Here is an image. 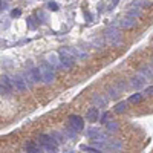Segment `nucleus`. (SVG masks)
Returning <instances> with one entry per match:
<instances>
[{
    "mask_svg": "<svg viewBox=\"0 0 153 153\" xmlns=\"http://www.w3.org/2000/svg\"><path fill=\"white\" fill-rule=\"evenodd\" d=\"M104 40L113 46V48H120L123 45V35L121 32L117 29V28H113V26H109L106 31H104Z\"/></svg>",
    "mask_w": 153,
    "mask_h": 153,
    "instance_id": "nucleus-1",
    "label": "nucleus"
},
{
    "mask_svg": "<svg viewBox=\"0 0 153 153\" xmlns=\"http://www.w3.org/2000/svg\"><path fill=\"white\" fill-rule=\"evenodd\" d=\"M38 143H40V146H42L48 153H57L58 143L54 139L52 135H40V136H38Z\"/></svg>",
    "mask_w": 153,
    "mask_h": 153,
    "instance_id": "nucleus-2",
    "label": "nucleus"
},
{
    "mask_svg": "<svg viewBox=\"0 0 153 153\" xmlns=\"http://www.w3.org/2000/svg\"><path fill=\"white\" fill-rule=\"evenodd\" d=\"M40 71H42V80L46 84H52L54 80H55V69L45 60L42 65H40Z\"/></svg>",
    "mask_w": 153,
    "mask_h": 153,
    "instance_id": "nucleus-3",
    "label": "nucleus"
},
{
    "mask_svg": "<svg viewBox=\"0 0 153 153\" xmlns=\"http://www.w3.org/2000/svg\"><path fill=\"white\" fill-rule=\"evenodd\" d=\"M60 63H61V68H65V69L74 68V65H75V57L68 51V48L60 51Z\"/></svg>",
    "mask_w": 153,
    "mask_h": 153,
    "instance_id": "nucleus-4",
    "label": "nucleus"
},
{
    "mask_svg": "<svg viewBox=\"0 0 153 153\" xmlns=\"http://www.w3.org/2000/svg\"><path fill=\"white\" fill-rule=\"evenodd\" d=\"M123 147H124L123 141H120V139H110V141H107L106 152L107 153H121Z\"/></svg>",
    "mask_w": 153,
    "mask_h": 153,
    "instance_id": "nucleus-5",
    "label": "nucleus"
},
{
    "mask_svg": "<svg viewBox=\"0 0 153 153\" xmlns=\"http://www.w3.org/2000/svg\"><path fill=\"white\" fill-rule=\"evenodd\" d=\"M136 19H132V17H129V16H124V17H121L120 20H118V26L121 28V29H132V28H135L136 26Z\"/></svg>",
    "mask_w": 153,
    "mask_h": 153,
    "instance_id": "nucleus-6",
    "label": "nucleus"
},
{
    "mask_svg": "<svg viewBox=\"0 0 153 153\" xmlns=\"http://www.w3.org/2000/svg\"><path fill=\"white\" fill-rule=\"evenodd\" d=\"M69 126H72L76 132H81L84 129V120L80 115H71L69 117Z\"/></svg>",
    "mask_w": 153,
    "mask_h": 153,
    "instance_id": "nucleus-7",
    "label": "nucleus"
},
{
    "mask_svg": "<svg viewBox=\"0 0 153 153\" xmlns=\"http://www.w3.org/2000/svg\"><path fill=\"white\" fill-rule=\"evenodd\" d=\"M109 103V97H106L104 94H94L92 95V104L95 107H106Z\"/></svg>",
    "mask_w": 153,
    "mask_h": 153,
    "instance_id": "nucleus-8",
    "label": "nucleus"
},
{
    "mask_svg": "<svg viewBox=\"0 0 153 153\" xmlns=\"http://www.w3.org/2000/svg\"><path fill=\"white\" fill-rule=\"evenodd\" d=\"M129 83H130V87H132V89H136V91H139V89H143V87L146 86L147 81H146L139 74H136V75H133L132 78L129 80Z\"/></svg>",
    "mask_w": 153,
    "mask_h": 153,
    "instance_id": "nucleus-9",
    "label": "nucleus"
},
{
    "mask_svg": "<svg viewBox=\"0 0 153 153\" xmlns=\"http://www.w3.org/2000/svg\"><path fill=\"white\" fill-rule=\"evenodd\" d=\"M11 80H12V84H14L16 89H19V91H25V89L28 87L26 81H25V78L22 75H14V76H11Z\"/></svg>",
    "mask_w": 153,
    "mask_h": 153,
    "instance_id": "nucleus-10",
    "label": "nucleus"
},
{
    "mask_svg": "<svg viewBox=\"0 0 153 153\" xmlns=\"http://www.w3.org/2000/svg\"><path fill=\"white\" fill-rule=\"evenodd\" d=\"M86 120L89 123H95L100 120V110L98 107H89L87 112H86Z\"/></svg>",
    "mask_w": 153,
    "mask_h": 153,
    "instance_id": "nucleus-11",
    "label": "nucleus"
},
{
    "mask_svg": "<svg viewBox=\"0 0 153 153\" xmlns=\"http://www.w3.org/2000/svg\"><path fill=\"white\" fill-rule=\"evenodd\" d=\"M46 61H48L49 65L54 68V69H58V68H61L60 57H58L55 52H51V54H48V55H46Z\"/></svg>",
    "mask_w": 153,
    "mask_h": 153,
    "instance_id": "nucleus-12",
    "label": "nucleus"
},
{
    "mask_svg": "<svg viewBox=\"0 0 153 153\" xmlns=\"http://www.w3.org/2000/svg\"><path fill=\"white\" fill-rule=\"evenodd\" d=\"M138 74L141 75L147 83H150V81L153 80V69H152L150 66H143V68H139V72H138Z\"/></svg>",
    "mask_w": 153,
    "mask_h": 153,
    "instance_id": "nucleus-13",
    "label": "nucleus"
},
{
    "mask_svg": "<svg viewBox=\"0 0 153 153\" xmlns=\"http://www.w3.org/2000/svg\"><path fill=\"white\" fill-rule=\"evenodd\" d=\"M120 89L115 86V84H110V86H107V97L110 98V100H117L118 97H120Z\"/></svg>",
    "mask_w": 153,
    "mask_h": 153,
    "instance_id": "nucleus-14",
    "label": "nucleus"
},
{
    "mask_svg": "<svg viewBox=\"0 0 153 153\" xmlns=\"http://www.w3.org/2000/svg\"><path fill=\"white\" fill-rule=\"evenodd\" d=\"M29 74H31L32 81H35V83L43 81V80H42V71H40V68H32V69H29Z\"/></svg>",
    "mask_w": 153,
    "mask_h": 153,
    "instance_id": "nucleus-15",
    "label": "nucleus"
},
{
    "mask_svg": "<svg viewBox=\"0 0 153 153\" xmlns=\"http://www.w3.org/2000/svg\"><path fill=\"white\" fill-rule=\"evenodd\" d=\"M118 130H120V124L117 121L110 120V121L106 123V132L107 133H115V132H118Z\"/></svg>",
    "mask_w": 153,
    "mask_h": 153,
    "instance_id": "nucleus-16",
    "label": "nucleus"
},
{
    "mask_svg": "<svg viewBox=\"0 0 153 153\" xmlns=\"http://www.w3.org/2000/svg\"><path fill=\"white\" fill-rule=\"evenodd\" d=\"M127 16L138 20L139 17L143 16V11H141V8H135V6H132V8H129V11H127Z\"/></svg>",
    "mask_w": 153,
    "mask_h": 153,
    "instance_id": "nucleus-17",
    "label": "nucleus"
},
{
    "mask_svg": "<svg viewBox=\"0 0 153 153\" xmlns=\"http://www.w3.org/2000/svg\"><path fill=\"white\" fill-rule=\"evenodd\" d=\"M25 149H26L28 153H43V150L40 149V146H37L35 143H26Z\"/></svg>",
    "mask_w": 153,
    "mask_h": 153,
    "instance_id": "nucleus-18",
    "label": "nucleus"
},
{
    "mask_svg": "<svg viewBox=\"0 0 153 153\" xmlns=\"http://www.w3.org/2000/svg\"><path fill=\"white\" fill-rule=\"evenodd\" d=\"M126 110H127V103H126V101H120V103L113 107L115 113H124Z\"/></svg>",
    "mask_w": 153,
    "mask_h": 153,
    "instance_id": "nucleus-19",
    "label": "nucleus"
},
{
    "mask_svg": "<svg viewBox=\"0 0 153 153\" xmlns=\"http://www.w3.org/2000/svg\"><path fill=\"white\" fill-rule=\"evenodd\" d=\"M65 135H66L68 138H71V139H75L76 135H78V132H76L72 126H68L66 129H65Z\"/></svg>",
    "mask_w": 153,
    "mask_h": 153,
    "instance_id": "nucleus-20",
    "label": "nucleus"
},
{
    "mask_svg": "<svg viewBox=\"0 0 153 153\" xmlns=\"http://www.w3.org/2000/svg\"><path fill=\"white\" fill-rule=\"evenodd\" d=\"M144 98V95L143 94H139V92H136V94H133V95H130V98H129V103H133V104H136V103H139Z\"/></svg>",
    "mask_w": 153,
    "mask_h": 153,
    "instance_id": "nucleus-21",
    "label": "nucleus"
},
{
    "mask_svg": "<svg viewBox=\"0 0 153 153\" xmlns=\"http://www.w3.org/2000/svg\"><path fill=\"white\" fill-rule=\"evenodd\" d=\"M152 3L149 0H135L133 2V6H138V8H149Z\"/></svg>",
    "mask_w": 153,
    "mask_h": 153,
    "instance_id": "nucleus-22",
    "label": "nucleus"
},
{
    "mask_svg": "<svg viewBox=\"0 0 153 153\" xmlns=\"http://www.w3.org/2000/svg\"><path fill=\"white\" fill-rule=\"evenodd\" d=\"M37 26H38V23H37L35 17H34V16L28 17V28H29V29H32V31H35V29H37Z\"/></svg>",
    "mask_w": 153,
    "mask_h": 153,
    "instance_id": "nucleus-23",
    "label": "nucleus"
},
{
    "mask_svg": "<svg viewBox=\"0 0 153 153\" xmlns=\"http://www.w3.org/2000/svg\"><path fill=\"white\" fill-rule=\"evenodd\" d=\"M115 86L120 89V92H126L130 87V84H127V81H118V83H115Z\"/></svg>",
    "mask_w": 153,
    "mask_h": 153,
    "instance_id": "nucleus-24",
    "label": "nucleus"
},
{
    "mask_svg": "<svg viewBox=\"0 0 153 153\" xmlns=\"http://www.w3.org/2000/svg\"><path fill=\"white\" fill-rule=\"evenodd\" d=\"M52 136L54 139L60 144V143H65V133H61V132H52Z\"/></svg>",
    "mask_w": 153,
    "mask_h": 153,
    "instance_id": "nucleus-25",
    "label": "nucleus"
},
{
    "mask_svg": "<svg viewBox=\"0 0 153 153\" xmlns=\"http://www.w3.org/2000/svg\"><path fill=\"white\" fill-rule=\"evenodd\" d=\"M86 153H104L103 150H98V149H95V147H86V146H83L81 147Z\"/></svg>",
    "mask_w": 153,
    "mask_h": 153,
    "instance_id": "nucleus-26",
    "label": "nucleus"
},
{
    "mask_svg": "<svg viewBox=\"0 0 153 153\" xmlns=\"http://www.w3.org/2000/svg\"><path fill=\"white\" fill-rule=\"evenodd\" d=\"M109 118H110V113H109V112H106V113L101 115V120H100V121H101V123H107V121H110Z\"/></svg>",
    "mask_w": 153,
    "mask_h": 153,
    "instance_id": "nucleus-27",
    "label": "nucleus"
},
{
    "mask_svg": "<svg viewBox=\"0 0 153 153\" xmlns=\"http://www.w3.org/2000/svg\"><path fill=\"white\" fill-rule=\"evenodd\" d=\"M48 8L52 9V11H58V5H57L55 2H49V3H48Z\"/></svg>",
    "mask_w": 153,
    "mask_h": 153,
    "instance_id": "nucleus-28",
    "label": "nucleus"
},
{
    "mask_svg": "<svg viewBox=\"0 0 153 153\" xmlns=\"http://www.w3.org/2000/svg\"><path fill=\"white\" fill-rule=\"evenodd\" d=\"M143 95H144V97H152V95H153V86H152V87H147Z\"/></svg>",
    "mask_w": 153,
    "mask_h": 153,
    "instance_id": "nucleus-29",
    "label": "nucleus"
},
{
    "mask_svg": "<svg viewBox=\"0 0 153 153\" xmlns=\"http://www.w3.org/2000/svg\"><path fill=\"white\" fill-rule=\"evenodd\" d=\"M11 14H12V17H20L22 11H20L19 8H16V9H12V12H11Z\"/></svg>",
    "mask_w": 153,
    "mask_h": 153,
    "instance_id": "nucleus-30",
    "label": "nucleus"
},
{
    "mask_svg": "<svg viewBox=\"0 0 153 153\" xmlns=\"http://www.w3.org/2000/svg\"><path fill=\"white\" fill-rule=\"evenodd\" d=\"M94 43L97 45V48H103V40H101V38H95Z\"/></svg>",
    "mask_w": 153,
    "mask_h": 153,
    "instance_id": "nucleus-31",
    "label": "nucleus"
},
{
    "mask_svg": "<svg viewBox=\"0 0 153 153\" xmlns=\"http://www.w3.org/2000/svg\"><path fill=\"white\" fill-rule=\"evenodd\" d=\"M38 19H42V20L46 22V20H48V16L45 14V12H40V14H38Z\"/></svg>",
    "mask_w": 153,
    "mask_h": 153,
    "instance_id": "nucleus-32",
    "label": "nucleus"
},
{
    "mask_svg": "<svg viewBox=\"0 0 153 153\" xmlns=\"http://www.w3.org/2000/svg\"><path fill=\"white\" fill-rule=\"evenodd\" d=\"M150 68L153 69V58H152V61H150Z\"/></svg>",
    "mask_w": 153,
    "mask_h": 153,
    "instance_id": "nucleus-33",
    "label": "nucleus"
},
{
    "mask_svg": "<svg viewBox=\"0 0 153 153\" xmlns=\"http://www.w3.org/2000/svg\"><path fill=\"white\" fill-rule=\"evenodd\" d=\"M0 6H2V0H0Z\"/></svg>",
    "mask_w": 153,
    "mask_h": 153,
    "instance_id": "nucleus-34",
    "label": "nucleus"
}]
</instances>
